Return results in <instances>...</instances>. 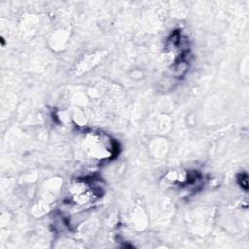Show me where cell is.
I'll list each match as a JSON object with an SVG mask.
<instances>
[{
  "instance_id": "obj_1",
  "label": "cell",
  "mask_w": 249,
  "mask_h": 249,
  "mask_svg": "<svg viewBox=\"0 0 249 249\" xmlns=\"http://www.w3.org/2000/svg\"><path fill=\"white\" fill-rule=\"evenodd\" d=\"M72 193L76 203L83 204L94 200L97 195L95 186L91 188V186L86 182H78L76 185H74L72 188Z\"/></svg>"
}]
</instances>
